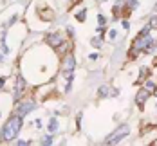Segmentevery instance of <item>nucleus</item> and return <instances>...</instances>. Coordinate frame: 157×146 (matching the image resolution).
Returning <instances> with one entry per match:
<instances>
[{"mask_svg": "<svg viewBox=\"0 0 157 146\" xmlns=\"http://www.w3.org/2000/svg\"><path fill=\"white\" fill-rule=\"evenodd\" d=\"M157 47L155 40L146 32V34H143V32H139V36H137V40L134 42V45H132V52H130V56L132 58H136L139 52H148V51H154V49Z\"/></svg>", "mask_w": 157, "mask_h": 146, "instance_id": "f257e3e1", "label": "nucleus"}, {"mask_svg": "<svg viewBox=\"0 0 157 146\" xmlns=\"http://www.w3.org/2000/svg\"><path fill=\"white\" fill-rule=\"evenodd\" d=\"M20 128H22V115L18 114V115L9 117V121L6 123V126H4V130H2V137H4V141H13L16 135H18Z\"/></svg>", "mask_w": 157, "mask_h": 146, "instance_id": "f03ea898", "label": "nucleus"}, {"mask_svg": "<svg viewBox=\"0 0 157 146\" xmlns=\"http://www.w3.org/2000/svg\"><path fill=\"white\" fill-rule=\"evenodd\" d=\"M128 133H130V126H128V125H121L119 128H116L109 137L105 139V144H117L121 139H125Z\"/></svg>", "mask_w": 157, "mask_h": 146, "instance_id": "7ed1b4c3", "label": "nucleus"}, {"mask_svg": "<svg viewBox=\"0 0 157 146\" xmlns=\"http://www.w3.org/2000/svg\"><path fill=\"white\" fill-rule=\"evenodd\" d=\"M74 65H76V60H74V56L72 54H65V58H63V67L62 70L69 76V72H72L74 70Z\"/></svg>", "mask_w": 157, "mask_h": 146, "instance_id": "20e7f679", "label": "nucleus"}, {"mask_svg": "<svg viewBox=\"0 0 157 146\" xmlns=\"http://www.w3.org/2000/svg\"><path fill=\"white\" fill-rule=\"evenodd\" d=\"M148 97H150V92H148L146 88H143V90H139V92H137V96H136V103H137V105L143 108V105H144V101H146Z\"/></svg>", "mask_w": 157, "mask_h": 146, "instance_id": "39448f33", "label": "nucleus"}, {"mask_svg": "<svg viewBox=\"0 0 157 146\" xmlns=\"http://www.w3.org/2000/svg\"><path fill=\"white\" fill-rule=\"evenodd\" d=\"M34 108V103L33 101H25V103H22L20 105V108H18V114L20 115H25V114H29Z\"/></svg>", "mask_w": 157, "mask_h": 146, "instance_id": "423d86ee", "label": "nucleus"}, {"mask_svg": "<svg viewBox=\"0 0 157 146\" xmlns=\"http://www.w3.org/2000/svg\"><path fill=\"white\" fill-rule=\"evenodd\" d=\"M47 42H49V45H52V47H58L63 40H62V36H60L58 32H56V34L52 32V34H49V36H47Z\"/></svg>", "mask_w": 157, "mask_h": 146, "instance_id": "0eeeda50", "label": "nucleus"}, {"mask_svg": "<svg viewBox=\"0 0 157 146\" xmlns=\"http://www.w3.org/2000/svg\"><path fill=\"white\" fill-rule=\"evenodd\" d=\"M144 88H146V90H148V92H150V94H154V92H155V83H154V81H144Z\"/></svg>", "mask_w": 157, "mask_h": 146, "instance_id": "6e6552de", "label": "nucleus"}, {"mask_svg": "<svg viewBox=\"0 0 157 146\" xmlns=\"http://www.w3.org/2000/svg\"><path fill=\"white\" fill-rule=\"evenodd\" d=\"M56 130H58V121L52 117V119H51V123H49V132H51V133H54Z\"/></svg>", "mask_w": 157, "mask_h": 146, "instance_id": "1a4fd4ad", "label": "nucleus"}, {"mask_svg": "<svg viewBox=\"0 0 157 146\" xmlns=\"http://www.w3.org/2000/svg\"><path fill=\"white\" fill-rule=\"evenodd\" d=\"M85 18H87V11H85V9H81L78 15H76V20H78V22H85Z\"/></svg>", "mask_w": 157, "mask_h": 146, "instance_id": "9d476101", "label": "nucleus"}, {"mask_svg": "<svg viewBox=\"0 0 157 146\" xmlns=\"http://www.w3.org/2000/svg\"><path fill=\"white\" fill-rule=\"evenodd\" d=\"M107 96H109V87L103 85V87L99 88V97H107Z\"/></svg>", "mask_w": 157, "mask_h": 146, "instance_id": "9b49d317", "label": "nucleus"}, {"mask_svg": "<svg viewBox=\"0 0 157 146\" xmlns=\"http://www.w3.org/2000/svg\"><path fill=\"white\" fill-rule=\"evenodd\" d=\"M101 42H103V40H101V36H99V38H98V36H96V38H92V47H101Z\"/></svg>", "mask_w": 157, "mask_h": 146, "instance_id": "f8f14e48", "label": "nucleus"}, {"mask_svg": "<svg viewBox=\"0 0 157 146\" xmlns=\"http://www.w3.org/2000/svg\"><path fill=\"white\" fill-rule=\"evenodd\" d=\"M148 25H150V29H157V15L150 18V24Z\"/></svg>", "mask_w": 157, "mask_h": 146, "instance_id": "ddd939ff", "label": "nucleus"}, {"mask_svg": "<svg viewBox=\"0 0 157 146\" xmlns=\"http://www.w3.org/2000/svg\"><path fill=\"white\" fill-rule=\"evenodd\" d=\"M146 78H148V70H146V69H141V76H139V81L146 80Z\"/></svg>", "mask_w": 157, "mask_h": 146, "instance_id": "4468645a", "label": "nucleus"}, {"mask_svg": "<svg viewBox=\"0 0 157 146\" xmlns=\"http://www.w3.org/2000/svg\"><path fill=\"white\" fill-rule=\"evenodd\" d=\"M126 6H130V9H134L137 6V0H126Z\"/></svg>", "mask_w": 157, "mask_h": 146, "instance_id": "2eb2a0df", "label": "nucleus"}, {"mask_svg": "<svg viewBox=\"0 0 157 146\" xmlns=\"http://www.w3.org/2000/svg\"><path fill=\"white\" fill-rule=\"evenodd\" d=\"M98 24H99V25H105V16L98 15Z\"/></svg>", "mask_w": 157, "mask_h": 146, "instance_id": "dca6fc26", "label": "nucleus"}, {"mask_svg": "<svg viewBox=\"0 0 157 146\" xmlns=\"http://www.w3.org/2000/svg\"><path fill=\"white\" fill-rule=\"evenodd\" d=\"M109 36H110V40H116V36H117V32H116V31H110V32H109Z\"/></svg>", "mask_w": 157, "mask_h": 146, "instance_id": "f3484780", "label": "nucleus"}, {"mask_svg": "<svg viewBox=\"0 0 157 146\" xmlns=\"http://www.w3.org/2000/svg\"><path fill=\"white\" fill-rule=\"evenodd\" d=\"M44 144H45V146L52 144V141H51V137H45V139H44Z\"/></svg>", "mask_w": 157, "mask_h": 146, "instance_id": "a211bd4d", "label": "nucleus"}, {"mask_svg": "<svg viewBox=\"0 0 157 146\" xmlns=\"http://www.w3.org/2000/svg\"><path fill=\"white\" fill-rule=\"evenodd\" d=\"M16 144H18V146H25V144H29V141H18Z\"/></svg>", "mask_w": 157, "mask_h": 146, "instance_id": "6ab92c4d", "label": "nucleus"}, {"mask_svg": "<svg viewBox=\"0 0 157 146\" xmlns=\"http://www.w3.org/2000/svg\"><path fill=\"white\" fill-rule=\"evenodd\" d=\"M4 83H6V78H0V87H4Z\"/></svg>", "mask_w": 157, "mask_h": 146, "instance_id": "aec40b11", "label": "nucleus"}, {"mask_svg": "<svg viewBox=\"0 0 157 146\" xmlns=\"http://www.w3.org/2000/svg\"><path fill=\"white\" fill-rule=\"evenodd\" d=\"M154 13H155V15H157V4H155V7H154Z\"/></svg>", "mask_w": 157, "mask_h": 146, "instance_id": "412c9836", "label": "nucleus"}, {"mask_svg": "<svg viewBox=\"0 0 157 146\" xmlns=\"http://www.w3.org/2000/svg\"><path fill=\"white\" fill-rule=\"evenodd\" d=\"M78 2H79V0H74V2H72V4H78Z\"/></svg>", "mask_w": 157, "mask_h": 146, "instance_id": "4be33fe9", "label": "nucleus"}]
</instances>
